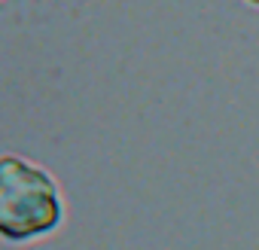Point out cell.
Returning a JSON list of instances; mask_svg holds the SVG:
<instances>
[{
	"label": "cell",
	"mask_w": 259,
	"mask_h": 250,
	"mask_svg": "<svg viewBox=\"0 0 259 250\" xmlns=\"http://www.w3.org/2000/svg\"><path fill=\"white\" fill-rule=\"evenodd\" d=\"M247 4H253V7H259V0H247Z\"/></svg>",
	"instance_id": "cell-2"
},
{
	"label": "cell",
	"mask_w": 259,
	"mask_h": 250,
	"mask_svg": "<svg viewBox=\"0 0 259 250\" xmlns=\"http://www.w3.org/2000/svg\"><path fill=\"white\" fill-rule=\"evenodd\" d=\"M61 220L64 201L55 177L16 153L0 156V241H37L52 235Z\"/></svg>",
	"instance_id": "cell-1"
}]
</instances>
